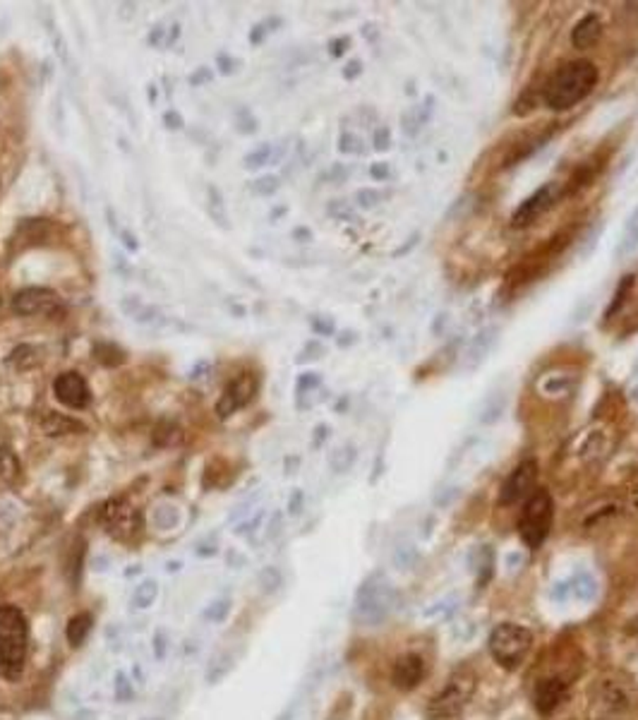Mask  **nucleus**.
Segmentation results:
<instances>
[{"label": "nucleus", "instance_id": "nucleus-1", "mask_svg": "<svg viewBox=\"0 0 638 720\" xmlns=\"http://www.w3.org/2000/svg\"><path fill=\"white\" fill-rule=\"evenodd\" d=\"M600 70L598 65L588 58H576L564 65H559L550 74V80L543 87V102L550 111H571L581 102H585L598 87Z\"/></svg>", "mask_w": 638, "mask_h": 720}, {"label": "nucleus", "instance_id": "nucleus-2", "mask_svg": "<svg viewBox=\"0 0 638 720\" xmlns=\"http://www.w3.org/2000/svg\"><path fill=\"white\" fill-rule=\"evenodd\" d=\"M29 648V625L20 607L0 606V673L17 680L25 670Z\"/></svg>", "mask_w": 638, "mask_h": 720}, {"label": "nucleus", "instance_id": "nucleus-3", "mask_svg": "<svg viewBox=\"0 0 638 720\" xmlns=\"http://www.w3.org/2000/svg\"><path fill=\"white\" fill-rule=\"evenodd\" d=\"M555 524V499L545 488H537L531 498L525 499L524 512L518 518V536L531 550H540L547 540Z\"/></svg>", "mask_w": 638, "mask_h": 720}, {"label": "nucleus", "instance_id": "nucleus-4", "mask_svg": "<svg viewBox=\"0 0 638 720\" xmlns=\"http://www.w3.org/2000/svg\"><path fill=\"white\" fill-rule=\"evenodd\" d=\"M533 648L531 629L516 622H502L490 634V653L504 670H516Z\"/></svg>", "mask_w": 638, "mask_h": 720}, {"label": "nucleus", "instance_id": "nucleus-5", "mask_svg": "<svg viewBox=\"0 0 638 720\" xmlns=\"http://www.w3.org/2000/svg\"><path fill=\"white\" fill-rule=\"evenodd\" d=\"M101 524H103L108 536H113L115 540H123V543H133L144 531L142 509H137L128 498L108 499L106 505L101 507Z\"/></svg>", "mask_w": 638, "mask_h": 720}, {"label": "nucleus", "instance_id": "nucleus-6", "mask_svg": "<svg viewBox=\"0 0 638 720\" xmlns=\"http://www.w3.org/2000/svg\"><path fill=\"white\" fill-rule=\"evenodd\" d=\"M476 675L468 667H461L456 673L451 675V680L447 682L442 692L437 694L430 704V715L437 720L454 718L468 706V701L476 694Z\"/></svg>", "mask_w": 638, "mask_h": 720}, {"label": "nucleus", "instance_id": "nucleus-7", "mask_svg": "<svg viewBox=\"0 0 638 720\" xmlns=\"http://www.w3.org/2000/svg\"><path fill=\"white\" fill-rule=\"evenodd\" d=\"M562 197H564V182H557V181L545 182V185H540L533 195H528L524 202L518 204L516 212L511 214V226H514V229H525V226H531V223H535L540 216L547 214Z\"/></svg>", "mask_w": 638, "mask_h": 720}, {"label": "nucleus", "instance_id": "nucleus-8", "mask_svg": "<svg viewBox=\"0 0 638 720\" xmlns=\"http://www.w3.org/2000/svg\"><path fill=\"white\" fill-rule=\"evenodd\" d=\"M537 473H540V466H537L535 459H524V461L509 473V478L502 483V490H499V505L511 507L531 498L533 492H535Z\"/></svg>", "mask_w": 638, "mask_h": 720}, {"label": "nucleus", "instance_id": "nucleus-9", "mask_svg": "<svg viewBox=\"0 0 638 720\" xmlns=\"http://www.w3.org/2000/svg\"><path fill=\"white\" fill-rule=\"evenodd\" d=\"M58 308H61V296L54 289H44V286H29L13 296V312L20 317H51Z\"/></svg>", "mask_w": 638, "mask_h": 720}, {"label": "nucleus", "instance_id": "nucleus-10", "mask_svg": "<svg viewBox=\"0 0 638 720\" xmlns=\"http://www.w3.org/2000/svg\"><path fill=\"white\" fill-rule=\"evenodd\" d=\"M257 387H260V382H257V378L252 372H240L233 382L226 384V390H223V394L219 397V401H216V416L221 418V420H226V418L233 416L235 411L245 409V406L255 399Z\"/></svg>", "mask_w": 638, "mask_h": 720}, {"label": "nucleus", "instance_id": "nucleus-11", "mask_svg": "<svg viewBox=\"0 0 638 720\" xmlns=\"http://www.w3.org/2000/svg\"><path fill=\"white\" fill-rule=\"evenodd\" d=\"M54 397L58 399L65 409L82 411V409H87L89 401H92V391H89L87 380L82 378L80 372L65 370L54 380Z\"/></svg>", "mask_w": 638, "mask_h": 720}, {"label": "nucleus", "instance_id": "nucleus-12", "mask_svg": "<svg viewBox=\"0 0 638 720\" xmlns=\"http://www.w3.org/2000/svg\"><path fill=\"white\" fill-rule=\"evenodd\" d=\"M499 341V327L497 324H490V327H483L477 331L476 337L470 339V343L466 346V353L461 358V370L466 372H476L480 365L490 358L492 349L497 346Z\"/></svg>", "mask_w": 638, "mask_h": 720}, {"label": "nucleus", "instance_id": "nucleus-13", "mask_svg": "<svg viewBox=\"0 0 638 720\" xmlns=\"http://www.w3.org/2000/svg\"><path fill=\"white\" fill-rule=\"evenodd\" d=\"M425 677V663L420 656L416 653H406L401 658H397L394 663V670H391V680H394V686L401 689V692H410L416 689Z\"/></svg>", "mask_w": 638, "mask_h": 720}, {"label": "nucleus", "instance_id": "nucleus-14", "mask_svg": "<svg viewBox=\"0 0 638 720\" xmlns=\"http://www.w3.org/2000/svg\"><path fill=\"white\" fill-rule=\"evenodd\" d=\"M569 694V686H566L564 680L559 677H550V680H540L535 686V694H533V701H535V708L543 715H550L555 708L566 699Z\"/></svg>", "mask_w": 638, "mask_h": 720}, {"label": "nucleus", "instance_id": "nucleus-15", "mask_svg": "<svg viewBox=\"0 0 638 720\" xmlns=\"http://www.w3.org/2000/svg\"><path fill=\"white\" fill-rule=\"evenodd\" d=\"M600 36H603V20L598 13H588L571 29V46L578 51H588L598 44Z\"/></svg>", "mask_w": 638, "mask_h": 720}, {"label": "nucleus", "instance_id": "nucleus-16", "mask_svg": "<svg viewBox=\"0 0 638 720\" xmlns=\"http://www.w3.org/2000/svg\"><path fill=\"white\" fill-rule=\"evenodd\" d=\"M39 428L46 438H65V435H82V432H87V425L82 423V420L55 411L44 413L39 420Z\"/></svg>", "mask_w": 638, "mask_h": 720}, {"label": "nucleus", "instance_id": "nucleus-17", "mask_svg": "<svg viewBox=\"0 0 638 720\" xmlns=\"http://www.w3.org/2000/svg\"><path fill=\"white\" fill-rule=\"evenodd\" d=\"M552 133H540V135H528L524 137V140H518L516 144H511L509 152L502 156V163H499V169H511V166H516V163L525 162V159H531L533 154H535L537 149L545 147V142L550 140Z\"/></svg>", "mask_w": 638, "mask_h": 720}, {"label": "nucleus", "instance_id": "nucleus-18", "mask_svg": "<svg viewBox=\"0 0 638 720\" xmlns=\"http://www.w3.org/2000/svg\"><path fill=\"white\" fill-rule=\"evenodd\" d=\"M435 96L427 94L425 96V102L420 104V106H408V111H403L401 113V130L406 133L408 137H416L420 130L427 125V121L432 118V113H435Z\"/></svg>", "mask_w": 638, "mask_h": 720}, {"label": "nucleus", "instance_id": "nucleus-19", "mask_svg": "<svg viewBox=\"0 0 638 720\" xmlns=\"http://www.w3.org/2000/svg\"><path fill=\"white\" fill-rule=\"evenodd\" d=\"M22 473V464L10 447H0V492L10 490Z\"/></svg>", "mask_w": 638, "mask_h": 720}, {"label": "nucleus", "instance_id": "nucleus-20", "mask_svg": "<svg viewBox=\"0 0 638 720\" xmlns=\"http://www.w3.org/2000/svg\"><path fill=\"white\" fill-rule=\"evenodd\" d=\"M207 212H209V219L219 226V229H231V219H229V212H226V202H223V195L221 190L216 188V185H209L207 188Z\"/></svg>", "mask_w": 638, "mask_h": 720}, {"label": "nucleus", "instance_id": "nucleus-21", "mask_svg": "<svg viewBox=\"0 0 638 720\" xmlns=\"http://www.w3.org/2000/svg\"><path fill=\"white\" fill-rule=\"evenodd\" d=\"M5 363L15 370H29L36 363H41V349L32 346V343H20L17 349L10 350V356L5 358Z\"/></svg>", "mask_w": 638, "mask_h": 720}, {"label": "nucleus", "instance_id": "nucleus-22", "mask_svg": "<svg viewBox=\"0 0 638 720\" xmlns=\"http://www.w3.org/2000/svg\"><path fill=\"white\" fill-rule=\"evenodd\" d=\"M638 250V207L632 209V214L626 216L624 231L619 238L617 245V257H629Z\"/></svg>", "mask_w": 638, "mask_h": 720}, {"label": "nucleus", "instance_id": "nucleus-23", "mask_svg": "<svg viewBox=\"0 0 638 720\" xmlns=\"http://www.w3.org/2000/svg\"><path fill=\"white\" fill-rule=\"evenodd\" d=\"M92 625H94V617H92L89 613H80V615H74V617H70V622H67V629H65L67 641H70L73 646H82V644H84V639L89 636V632H92Z\"/></svg>", "mask_w": 638, "mask_h": 720}, {"label": "nucleus", "instance_id": "nucleus-24", "mask_svg": "<svg viewBox=\"0 0 638 720\" xmlns=\"http://www.w3.org/2000/svg\"><path fill=\"white\" fill-rule=\"evenodd\" d=\"M506 394L504 391H492L490 397L483 401V409H480V423L483 425H495L499 418L504 416L506 411Z\"/></svg>", "mask_w": 638, "mask_h": 720}, {"label": "nucleus", "instance_id": "nucleus-25", "mask_svg": "<svg viewBox=\"0 0 638 720\" xmlns=\"http://www.w3.org/2000/svg\"><path fill=\"white\" fill-rule=\"evenodd\" d=\"M152 438L156 447H178L182 442V428L173 420H159Z\"/></svg>", "mask_w": 638, "mask_h": 720}, {"label": "nucleus", "instance_id": "nucleus-26", "mask_svg": "<svg viewBox=\"0 0 638 720\" xmlns=\"http://www.w3.org/2000/svg\"><path fill=\"white\" fill-rule=\"evenodd\" d=\"M603 704L610 706L614 714H619V711H626L632 701H629V694L624 692V686L619 685V682H607L603 686Z\"/></svg>", "mask_w": 638, "mask_h": 720}, {"label": "nucleus", "instance_id": "nucleus-27", "mask_svg": "<svg viewBox=\"0 0 638 720\" xmlns=\"http://www.w3.org/2000/svg\"><path fill=\"white\" fill-rule=\"evenodd\" d=\"M156 596H159V586H156V581H142L140 586H134L130 603H133L134 610H147V607L154 606Z\"/></svg>", "mask_w": 638, "mask_h": 720}, {"label": "nucleus", "instance_id": "nucleus-28", "mask_svg": "<svg viewBox=\"0 0 638 720\" xmlns=\"http://www.w3.org/2000/svg\"><path fill=\"white\" fill-rule=\"evenodd\" d=\"M633 281H636V276H633V274L622 276V281H619L617 291H614V296H612L610 308L604 310V320H612V317H614V315H617V312H619V308H622V305L626 303V296L632 293Z\"/></svg>", "mask_w": 638, "mask_h": 720}, {"label": "nucleus", "instance_id": "nucleus-29", "mask_svg": "<svg viewBox=\"0 0 638 720\" xmlns=\"http://www.w3.org/2000/svg\"><path fill=\"white\" fill-rule=\"evenodd\" d=\"M353 461H356V447H353V445L336 447V449L331 451V457H329V464H331V468H334L336 473L348 471L350 466H353Z\"/></svg>", "mask_w": 638, "mask_h": 720}, {"label": "nucleus", "instance_id": "nucleus-30", "mask_svg": "<svg viewBox=\"0 0 638 720\" xmlns=\"http://www.w3.org/2000/svg\"><path fill=\"white\" fill-rule=\"evenodd\" d=\"M92 356L103 365H121L125 360V353L118 346H113V343H96L94 349H92Z\"/></svg>", "mask_w": 638, "mask_h": 720}, {"label": "nucleus", "instance_id": "nucleus-31", "mask_svg": "<svg viewBox=\"0 0 638 720\" xmlns=\"http://www.w3.org/2000/svg\"><path fill=\"white\" fill-rule=\"evenodd\" d=\"M271 156H274V147H271V144H260V147L252 149V152L242 159V163H245V169L257 171L262 169V166H267V163H271Z\"/></svg>", "mask_w": 638, "mask_h": 720}, {"label": "nucleus", "instance_id": "nucleus-32", "mask_svg": "<svg viewBox=\"0 0 638 720\" xmlns=\"http://www.w3.org/2000/svg\"><path fill=\"white\" fill-rule=\"evenodd\" d=\"M327 214H329L331 219H336V222H346V223L358 222L356 209H353V204L350 202H346V200H331V202L327 204Z\"/></svg>", "mask_w": 638, "mask_h": 720}, {"label": "nucleus", "instance_id": "nucleus-33", "mask_svg": "<svg viewBox=\"0 0 638 720\" xmlns=\"http://www.w3.org/2000/svg\"><path fill=\"white\" fill-rule=\"evenodd\" d=\"M154 524L159 526V528H163V531H168V528H175V526L181 524V512H178V507H173V505L159 507V509L154 512Z\"/></svg>", "mask_w": 638, "mask_h": 720}, {"label": "nucleus", "instance_id": "nucleus-34", "mask_svg": "<svg viewBox=\"0 0 638 720\" xmlns=\"http://www.w3.org/2000/svg\"><path fill=\"white\" fill-rule=\"evenodd\" d=\"M574 375H552V378H547L543 382V390L547 391V394H552V397H559V394H566V391L574 387Z\"/></svg>", "mask_w": 638, "mask_h": 720}, {"label": "nucleus", "instance_id": "nucleus-35", "mask_svg": "<svg viewBox=\"0 0 638 720\" xmlns=\"http://www.w3.org/2000/svg\"><path fill=\"white\" fill-rule=\"evenodd\" d=\"M319 387H322V378H319V372H302L296 382L298 401H300L302 397H309V394L319 390Z\"/></svg>", "mask_w": 638, "mask_h": 720}, {"label": "nucleus", "instance_id": "nucleus-36", "mask_svg": "<svg viewBox=\"0 0 638 720\" xmlns=\"http://www.w3.org/2000/svg\"><path fill=\"white\" fill-rule=\"evenodd\" d=\"M339 152L341 154H350V156H358L363 154L365 152V144L363 140L356 135V133H350V130H343L341 137H339Z\"/></svg>", "mask_w": 638, "mask_h": 720}, {"label": "nucleus", "instance_id": "nucleus-37", "mask_svg": "<svg viewBox=\"0 0 638 720\" xmlns=\"http://www.w3.org/2000/svg\"><path fill=\"white\" fill-rule=\"evenodd\" d=\"M279 188H281V182H279V178H276V175H262V178H257V181L250 182V190H252V192L260 197L274 195Z\"/></svg>", "mask_w": 638, "mask_h": 720}, {"label": "nucleus", "instance_id": "nucleus-38", "mask_svg": "<svg viewBox=\"0 0 638 720\" xmlns=\"http://www.w3.org/2000/svg\"><path fill=\"white\" fill-rule=\"evenodd\" d=\"M379 202H382V192L379 190L363 188L356 192V204L360 209H375Z\"/></svg>", "mask_w": 638, "mask_h": 720}, {"label": "nucleus", "instance_id": "nucleus-39", "mask_svg": "<svg viewBox=\"0 0 638 720\" xmlns=\"http://www.w3.org/2000/svg\"><path fill=\"white\" fill-rule=\"evenodd\" d=\"M309 324H312V331H315L317 337H334L336 324H334V320H331V317L315 315L312 320H309Z\"/></svg>", "mask_w": 638, "mask_h": 720}, {"label": "nucleus", "instance_id": "nucleus-40", "mask_svg": "<svg viewBox=\"0 0 638 720\" xmlns=\"http://www.w3.org/2000/svg\"><path fill=\"white\" fill-rule=\"evenodd\" d=\"M235 125H238V133H242V135H252V133H257L255 115L250 113L248 108H240V111H238Z\"/></svg>", "mask_w": 638, "mask_h": 720}, {"label": "nucleus", "instance_id": "nucleus-41", "mask_svg": "<svg viewBox=\"0 0 638 720\" xmlns=\"http://www.w3.org/2000/svg\"><path fill=\"white\" fill-rule=\"evenodd\" d=\"M229 600H216V603H211L209 606V610L204 613V617L209 619V622H223L226 619V615H229Z\"/></svg>", "mask_w": 638, "mask_h": 720}, {"label": "nucleus", "instance_id": "nucleus-42", "mask_svg": "<svg viewBox=\"0 0 638 720\" xmlns=\"http://www.w3.org/2000/svg\"><path fill=\"white\" fill-rule=\"evenodd\" d=\"M372 144H375L377 152H387L391 147V130L387 125H379L372 135Z\"/></svg>", "mask_w": 638, "mask_h": 720}, {"label": "nucleus", "instance_id": "nucleus-43", "mask_svg": "<svg viewBox=\"0 0 638 720\" xmlns=\"http://www.w3.org/2000/svg\"><path fill=\"white\" fill-rule=\"evenodd\" d=\"M626 498H629V505L638 512V468L626 480Z\"/></svg>", "mask_w": 638, "mask_h": 720}, {"label": "nucleus", "instance_id": "nucleus-44", "mask_svg": "<svg viewBox=\"0 0 638 720\" xmlns=\"http://www.w3.org/2000/svg\"><path fill=\"white\" fill-rule=\"evenodd\" d=\"M322 353H324L322 343L309 341L308 346H305V349H302V353H300V356H298V363H305V360H317V358L322 356Z\"/></svg>", "mask_w": 638, "mask_h": 720}, {"label": "nucleus", "instance_id": "nucleus-45", "mask_svg": "<svg viewBox=\"0 0 638 720\" xmlns=\"http://www.w3.org/2000/svg\"><path fill=\"white\" fill-rule=\"evenodd\" d=\"M48 35H51L54 44L58 46V55H61L63 61H67V44H65V39H63V35L58 32V27H55L54 22H48Z\"/></svg>", "mask_w": 638, "mask_h": 720}, {"label": "nucleus", "instance_id": "nucleus-46", "mask_svg": "<svg viewBox=\"0 0 638 720\" xmlns=\"http://www.w3.org/2000/svg\"><path fill=\"white\" fill-rule=\"evenodd\" d=\"M348 46H350L348 36H339V39H331L329 41L331 58H341V55L346 54V51H348Z\"/></svg>", "mask_w": 638, "mask_h": 720}, {"label": "nucleus", "instance_id": "nucleus-47", "mask_svg": "<svg viewBox=\"0 0 638 720\" xmlns=\"http://www.w3.org/2000/svg\"><path fill=\"white\" fill-rule=\"evenodd\" d=\"M163 125H166L168 130H181L182 125H185V121H182V115L178 113L175 108H171V111L163 113Z\"/></svg>", "mask_w": 638, "mask_h": 720}, {"label": "nucleus", "instance_id": "nucleus-48", "mask_svg": "<svg viewBox=\"0 0 638 720\" xmlns=\"http://www.w3.org/2000/svg\"><path fill=\"white\" fill-rule=\"evenodd\" d=\"M363 74V61H350L346 63V68H343V80H358Z\"/></svg>", "mask_w": 638, "mask_h": 720}, {"label": "nucleus", "instance_id": "nucleus-49", "mask_svg": "<svg viewBox=\"0 0 638 720\" xmlns=\"http://www.w3.org/2000/svg\"><path fill=\"white\" fill-rule=\"evenodd\" d=\"M389 163L387 162H377V163H372V166H369V175H372V178H375V181H387V178H389Z\"/></svg>", "mask_w": 638, "mask_h": 720}, {"label": "nucleus", "instance_id": "nucleus-50", "mask_svg": "<svg viewBox=\"0 0 638 720\" xmlns=\"http://www.w3.org/2000/svg\"><path fill=\"white\" fill-rule=\"evenodd\" d=\"M211 77H214V74H211V70L209 68H197L195 73L190 74V84H192V87H200L204 82H211Z\"/></svg>", "mask_w": 638, "mask_h": 720}, {"label": "nucleus", "instance_id": "nucleus-51", "mask_svg": "<svg viewBox=\"0 0 638 720\" xmlns=\"http://www.w3.org/2000/svg\"><path fill=\"white\" fill-rule=\"evenodd\" d=\"M417 241H420V233H413V236H410L408 241L403 242L401 248L394 250V257H403V255H408V252H413V248L417 245Z\"/></svg>", "mask_w": 638, "mask_h": 720}, {"label": "nucleus", "instance_id": "nucleus-52", "mask_svg": "<svg viewBox=\"0 0 638 720\" xmlns=\"http://www.w3.org/2000/svg\"><path fill=\"white\" fill-rule=\"evenodd\" d=\"M163 36H166V29H163L162 25H156V27L152 29V32H149L147 41L152 44V46H163V41H166Z\"/></svg>", "mask_w": 638, "mask_h": 720}, {"label": "nucleus", "instance_id": "nucleus-53", "mask_svg": "<svg viewBox=\"0 0 638 720\" xmlns=\"http://www.w3.org/2000/svg\"><path fill=\"white\" fill-rule=\"evenodd\" d=\"M216 63H219V70H221L223 74H229V73H233V65H238V63L233 61V58H231V55H226V54H219V58H216Z\"/></svg>", "mask_w": 638, "mask_h": 720}, {"label": "nucleus", "instance_id": "nucleus-54", "mask_svg": "<svg viewBox=\"0 0 638 720\" xmlns=\"http://www.w3.org/2000/svg\"><path fill=\"white\" fill-rule=\"evenodd\" d=\"M271 22H274V20H271ZM271 22H262V25H257V27L252 29V35H250V41H252V44H262L264 35L269 32V25H271Z\"/></svg>", "mask_w": 638, "mask_h": 720}, {"label": "nucleus", "instance_id": "nucleus-55", "mask_svg": "<svg viewBox=\"0 0 638 720\" xmlns=\"http://www.w3.org/2000/svg\"><path fill=\"white\" fill-rule=\"evenodd\" d=\"M178 36H181V27H178V25H171V27L166 29V41H163V46H173L175 41H178Z\"/></svg>", "mask_w": 638, "mask_h": 720}, {"label": "nucleus", "instance_id": "nucleus-56", "mask_svg": "<svg viewBox=\"0 0 638 720\" xmlns=\"http://www.w3.org/2000/svg\"><path fill=\"white\" fill-rule=\"evenodd\" d=\"M293 238H296L298 242H309L312 241V231L305 229V226H298V229L293 231Z\"/></svg>", "mask_w": 638, "mask_h": 720}, {"label": "nucleus", "instance_id": "nucleus-57", "mask_svg": "<svg viewBox=\"0 0 638 720\" xmlns=\"http://www.w3.org/2000/svg\"><path fill=\"white\" fill-rule=\"evenodd\" d=\"M350 343H356V331H343L341 337H339V346H341V349H346V346H350Z\"/></svg>", "mask_w": 638, "mask_h": 720}, {"label": "nucleus", "instance_id": "nucleus-58", "mask_svg": "<svg viewBox=\"0 0 638 720\" xmlns=\"http://www.w3.org/2000/svg\"><path fill=\"white\" fill-rule=\"evenodd\" d=\"M123 241H125V248H128V250L140 248V242H137V238H134L133 233H128V231H123Z\"/></svg>", "mask_w": 638, "mask_h": 720}, {"label": "nucleus", "instance_id": "nucleus-59", "mask_svg": "<svg viewBox=\"0 0 638 720\" xmlns=\"http://www.w3.org/2000/svg\"><path fill=\"white\" fill-rule=\"evenodd\" d=\"M327 435H329V428H327V425H317V442H315V445H319L322 439H327Z\"/></svg>", "mask_w": 638, "mask_h": 720}, {"label": "nucleus", "instance_id": "nucleus-60", "mask_svg": "<svg viewBox=\"0 0 638 720\" xmlns=\"http://www.w3.org/2000/svg\"><path fill=\"white\" fill-rule=\"evenodd\" d=\"M147 96H149V102H156V87H154V84H149Z\"/></svg>", "mask_w": 638, "mask_h": 720}, {"label": "nucleus", "instance_id": "nucleus-61", "mask_svg": "<svg viewBox=\"0 0 638 720\" xmlns=\"http://www.w3.org/2000/svg\"><path fill=\"white\" fill-rule=\"evenodd\" d=\"M636 372H638V363H636Z\"/></svg>", "mask_w": 638, "mask_h": 720}]
</instances>
